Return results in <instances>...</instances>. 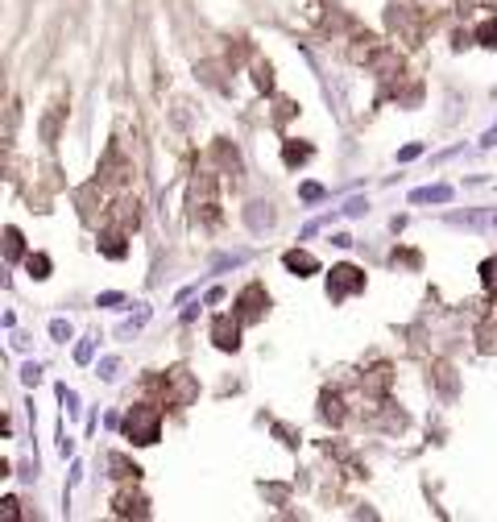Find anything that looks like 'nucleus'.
<instances>
[{"label": "nucleus", "mask_w": 497, "mask_h": 522, "mask_svg": "<svg viewBox=\"0 0 497 522\" xmlns=\"http://www.w3.org/2000/svg\"><path fill=\"white\" fill-rule=\"evenodd\" d=\"M58 398H62V407H66V415H79V394H75V390H66V386H58Z\"/></svg>", "instance_id": "nucleus-12"}, {"label": "nucleus", "mask_w": 497, "mask_h": 522, "mask_svg": "<svg viewBox=\"0 0 497 522\" xmlns=\"http://www.w3.org/2000/svg\"><path fill=\"white\" fill-rule=\"evenodd\" d=\"M361 212H369V199H348L344 216H361Z\"/></svg>", "instance_id": "nucleus-19"}, {"label": "nucleus", "mask_w": 497, "mask_h": 522, "mask_svg": "<svg viewBox=\"0 0 497 522\" xmlns=\"http://www.w3.org/2000/svg\"><path fill=\"white\" fill-rule=\"evenodd\" d=\"M282 265H286L290 274H299V278H307V274H319V261H315L307 249H290V253L282 257Z\"/></svg>", "instance_id": "nucleus-5"}, {"label": "nucleus", "mask_w": 497, "mask_h": 522, "mask_svg": "<svg viewBox=\"0 0 497 522\" xmlns=\"http://www.w3.org/2000/svg\"><path fill=\"white\" fill-rule=\"evenodd\" d=\"M481 145H485V149H494V145H497V129H489V133L481 137Z\"/></svg>", "instance_id": "nucleus-24"}, {"label": "nucleus", "mask_w": 497, "mask_h": 522, "mask_svg": "<svg viewBox=\"0 0 497 522\" xmlns=\"http://www.w3.org/2000/svg\"><path fill=\"white\" fill-rule=\"evenodd\" d=\"M361 286H365V274L357 265H332V274H328V299L332 303H340L344 295H353Z\"/></svg>", "instance_id": "nucleus-2"}, {"label": "nucleus", "mask_w": 497, "mask_h": 522, "mask_svg": "<svg viewBox=\"0 0 497 522\" xmlns=\"http://www.w3.org/2000/svg\"><path fill=\"white\" fill-rule=\"evenodd\" d=\"M299 195H303V203H315V199H323V187L319 183H303Z\"/></svg>", "instance_id": "nucleus-13"}, {"label": "nucleus", "mask_w": 497, "mask_h": 522, "mask_svg": "<svg viewBox=\"0 0 497 522\" xmlns=\"http://www.w3.org/2000/svg\"><path fill=\"white\" fill-rule=\"evenodd\" d=\"M4 236H8V241H4V257H8V261H17V257H21V232H17V228H8Z\"/></svg>", "instance_id": "nucleus-10"}, {"label": "nucleus", "mask_w": 497, "mask_h": 522, "mask_svg": "<svg viewBox=\"0 0 497 522\" xmlns=\"http://www.w3.org/2000/svg\"><path fill=\"white\" fill-rule=\"evenodd\" d=\"M265 303H270V299H265V290H261L257 282H253V286H245V290H241V299H236V307H241V324H257Z\"/></svg>", "instance_id": "nucleus-4"}, {"label": "nucleus", "mask_w": 497, "mask_h": 522, "mask_svg": "<svg viewBox=\"0 0 497 522\" xmlns=\"http://www.w3.org/2000/svg\"><path fill=\"white\" fill-rule=\"evenodd\" d=\"M104 253H108V257H124V245H120V236H108V241H104Z\"/></svg>", "instance_id": "nucleus-16"}, {"label": "nucleus", "mask_w": 497, "mask_h": 522, "mask_svg": "<svg viewBox=\"0 0 497 522\" xmlns=\"http://www.w3.org/2000/svg\"><path fill=\"white\" fill-rule=\"evenodd\" d=\"M21 382H25V386H37V382H41V369H37V365H25V369H21Z\"/></svg>", "instance_id": "nucleus-18"}, {"label": "nucleus", "mask_w": 497, "mask_h": 522, "mask_svg": "<svg viewBox=\"0 0 497 522\" xmlns=\"http://www.w3.org/2000/svg\"><path fill=\"white\" fill-rule=\"evenodd\" d=\"M212 340H216V348H224V353H236V348H241V319H232V315H220V319L212 324Z\"/></svg>", "instance_id": "nucleus-3"}, {"label": "nucleus", "mask_w": 497, "mask_h": 522, "mask_svg": "<svg viewBox=\"0 0 497 522\" xmlns=\"http://www.w3.org/2000/svg\"><path fill=\"white\" fill-rule=\"evenodd\" d=\"M4 519H17V498H4Z\"/></svg>", "instance_id": "nucleus-23"}, {"label": "nucleus", "mask_w": 497, "mask_h": 522, "mask_svg": "<svg viewBox=\"0 0 497 522\" xmlns=\"http://www.w3.org/2000/svg\"><path fill=\"white\" fill-rule=\"evenodd\" d=\"M25 265H29V274H33V278H50V257H46V253H29V261H25Z\"/></svg>", "instance_id": "nucleus-8"}, {"label": "nucleus", "mask_w": 497, "mask_h": 522, "mask_svg": "<svg viewBox=\"0 0 497 522\" xmlns=\"http://www.w3.org/2000/svg\"><path fill=\"white\" fill-rule=\"evenodd\" d=\"M452 199V187H419V191H411V203H448Z\"/></svg>", "instance_id": "nucleus-6"}, {"label": "nucleus", "mask_w": 497, "mask_h": 522, "mask_svg": "<svg viewBox=\"0 0 497 522\" xmlns=\"http://www.w3.org/2000/svg\"><path fill=\"white\" fill-rule=\"evenodd\" d=\"M91 353H95V344H91V340H83V344L75 348V361H79V365H87V361H91Z\"/></svg>", "instance_id": "nucleus-17"}, {"label": "nucleus", "mask_w": 497, "mask_h": 522, "mask_svg": "<svg viewBox=\"0 0 497 522\" xmlns=\"http://www.w3.org/2000/svg\"><path fill=\"white\" fill-rule=\"evenodd\" d=\"M124 436H129L133 444H158V436H162V415H158V407H133V415L124 419Z\"/></svg>", "instance_id": "nucleus-1"}, {"label": "nucleus", "mask_w": 497, "mask_h": 522, "mask_svg": "<svg viewBox=\"0 0 497 522\" xmlns=\"http://www.w3.org/2000/svg\"><path fill=\"white\" fill-rule=\"evenodd\" d=\"M481 286H485V290H497V257L481 261Z\"/></svg>", "instance_id": "nucleus-9"}, {"label": "nucleus", "mask_w": 497, "mask_h": 522, "mask_svg": "<svg viewBox=\"0 0 497 522\" xmlns=\"http://www.w3.org/2000/svg\"><path fill=\"white\" fill-rule=\"evenodd\" d=\"M332 245H340V249H348V245H353V236H348V232H336V236H332Z\"/></svg>", "instance_id": "nucleus-22"}, {"label": "nucleus", "mask_w": 497, "mask_h": 522, "mask_svg": "<svg viewBox=\"0 0 497 522\" xmlns=\"http://www.w3.org/2000/svg\"><path fill=\"white\" fill-rule=\"evenodd\" d=\"M477 37H481V46H497V21H485L477 29Z\"/></svg>", "instance_id": "nucleus-15"}, {"label": "nucleus", "mask_w": 497, "mask_h": 522, "mask_svg": "<svg viewBox=\"0 0 497 522\" xmlns=\"http://www.w3.org/2000/svg\"><path fill=\"white\" fill-rule=\"evenodd\" d=\"M50 336H54L58 344H66V340H71V324H66V319H54V324H50Z\"/></svg>", "instance_id": "nucleus-14"}, {"label": "nucleus", "mask_w": 497, "mask_h": 522, "mask_svg": "<svg viewBox=\"0 0 497 522\" xmlns=\"http://www.w3.org/2000/svg\"><path fill=\"white\" fill-rule=\"evenodd\" d=\"M120 303V295L116 290H108V295H100V307H116Z\"/></svg>", "instance_id": "nucleus-21"}, {"label": "nucleus", "mask_w": 497, "mask_h": 522, "mask_svg": "<svg viewBox=\"0 0 497 522\" xmlns=\"http://www.w3.org/2000/svg\"><path fill=\"white\" fill-rule=\"evenodd\" d=\"M116 373H120V361H116V357H104V361H100V377H104V382H116Z\"/></svg>", "instance_id": "nucleus-11"}, {"label": "nucleus", "mask_w": 497, "mask_h": 522, "mask_svg": "<svg viewBox=\"0 0 497 522\" xmlns=\"http://www.w3.org/2000/svg\"><path fill=\"white\" fill-rule=\"evenodd\" d=\"M423 153V145L415 141V145H406V149H398V162H411V158H419Z\"/></svg>", "instance_id": "nucleus-20"}, {"label": "nucleus", "mask_w": 497, "mask_h": 522, "mask_svg": "<svg viewBox=\"0 0 497 522\" xmlns=\"http://www.w3.org/2000/svg\"><path fill=\"white\" fill-rule=\"evenodd\" d=\"M494 224H497V220H494Z\"/></svg>", "instance_id": "nucleus-25"}, {"label": "nucleus", "mask_w": 497, "mask_h": 522, "mask_svg": "<svg viewBox=\"0 0 497 522\" xmlns=\"http://www.w3.org/2000/svg\"><path fill=\"white\" fill-rule=\"evenodd\" d=\"M282 158H286V166H303V162L311 158V145H299V141H286Z\"/></svg>", "instance_id": "nucleus-7"}]
</instances>
